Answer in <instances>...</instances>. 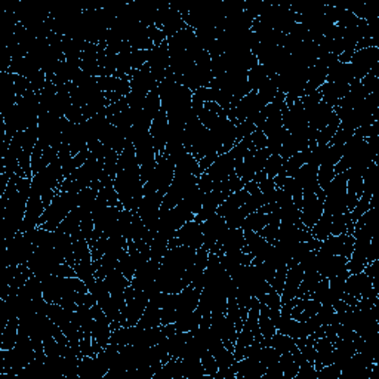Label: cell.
Here are the masks:
<instances>
[{
  "label": "cell",
  "instance_id": "7a4b0ae2",
  "mask_svg": "<svg viewBox=\"0 0 379 379\" xmlns=\"http://www.w3.org/2000/svg\"><path fill=\"white\" fill-rule=\"evenodd\" d=\"M202 227H203V237H204L203 249L208 252H212L215 244H217V242L225 234V231L229 230L227 221H225V218L220 217L218 213H213L211 218H208L202 224Z\"/></svg>",
  "mask_w": 379,
  "mask_h": 379
},
{
  "label": "cell",
  "instance_id": "277c9868",
  "mask_svg": "<svg viewBox=\"0 0 379 379\" xmlns=\"http://www.w3.org/2000/svg\"><path fill=\"white\" fill-rule=\"evenodd\" d=\"M323 215V200L317 197L315 193L304 194L302 206H301V222L309 230L313 229L314 224L320 220Z\"/></svg>",
  "mask_w": 379,
  "mask_h": 379
},
{
  "label": "cell",
  "instance_id": "8992f818",
  "mask_svg": "<svg viewBox=\"0 0 379 379\" xmlns=\"http://www.w3.org/2000/svg\"><path fill=\"white\" fill-rule=\"evenodd\" d=\"M249 196L251 193L246 188H242L239 191L230 194V196L220 204L217 213L222 218H229L230 215H233L235 211H239L243 206L246 200L249 199Z\"/></svg>",
  "mask_w": 379,
  "mask_h": 379
},
{
  "label": "cell",
  "instance_id": "5b68a950",
  "mask_svg": "<svg viewBox=\"0 0 379 379\" xmlns=\"http://www.w3.org/2000/svg\"><path fill=\"white\" fill-rule=\"evenodd\" d=\"M304 279V270L300 264L292 265L288 270V274H286V282L282 291V305L288 304L293 298H296V293H298V289L301 286V282Z\"/></svg>",
  "mask_w": 379,
  "mask_h": 379
},
{
  "label": "cell",
  "instance_id": "6da1fadb",
  "mask_svg": "<svg viewBox=\"0 0 379 379\" xmlns=\"http://www.w3.org/2000/svg\"><path fill=\"white\" fill-rule=\"evenodd\" d=\"M203 227L197 221H188L175 233V237L168 243V249L177 248V246H188V248L199 251L203 248Z\"/></svg>",
  "mask_w": 379,
  "mask_h": 379
},
{
  "label": "cell",
  "instance_id": "52a82bcc",
  "mask_svg": "<svg viewBox=\"0 0 379 379\" xmlns=\"http://www.w3.org/2000/svg\"><path fill=\"white\" fill-rule=\"evenodd\" d=\"M270 220H271L270 213H264L261 209H258L253 213H251L249 217H246V220L242 224V230L260 233L265 227V225L270 222Z\"/></svg>",
  "mask_w": 379,
  "mask_h": 379
},
{
  "label": "cell",
  "instance_id": "ba28073f",
  "mask_svg": "<svg viewBox=\"0 0 379 379\" xmlns=\"http://www.w3.org/2000/svg\"><path fill=\"white\" fill-rule=\"evenodd\" d=\"M258 326H260V332L262 335L264 340H270L273 335L278 332V327H275V323L270 317L269 313V307L262 304L260 305V317H258Z\"/></svg>",
  "mask_w": 379,
  "mask_h": 379
},
{
  "label": "cell",
  "instance_id": "3957f363",
  "mask_svg": "<svg viewBox=\"0 0 379 379\" xmlns=\"http://www.w3.org/2000/svg\"><path fill=\"white\" fill-rule=\"evenodd\" d=\"M353 246H354V235L344 233V234L329 235V237L324 239L320 244L319 251L329 255H341V257L350 260Z\"/></svg>",
  "mask_w": 379,
  "mask_h": 379
}]
</instances>
